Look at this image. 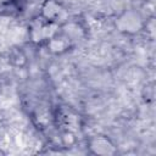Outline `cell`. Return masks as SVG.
I'll return each instance as SVG.
<instances>
[{
  "label": "cell",
  "mask_w": 156,
  "mask_h": 156,
  "mask_svg": "<svg viewBox=\"0 0 156 156\" xmlns=\"http://www.w3.org/2000/svg\"><path fill=\"white\" fill-rule=\"evenodd\" d=\"M41 17H44L48 21L58 23L60 20H62L66 16V11L63 10V7L56 2L55 0H46L43 4L41 7Z\"/></svg>",
  "instance_id": "cell-3"
},
{
  "label": "cell",
  "mask_w": 156,
  "mask_h": 156,
  "mask_svg": "<svg viewBox=\"0 0 156 156\" xmlns=\"http://www.w3.org/2000/svg\"><path fill=\"white\" fill-rule=\"evenodd\" d=\"M91 151L96 155H113L116 152V147L111 143V140L104 135H96L89 143Z\"/></svg>",
  "instance_id": "cell-5"
},
{
  "label": "cell",
  "mask_w": 156,
  "mask_h": 156,
  "mask_svg": "<svg viewBox=\"0 0 156 156\" xmlns=\"http://www.w3.org/2000/svg\"><path fill=\"white\" fill-rule=\"evenodd\" d=\"M117 26H118L119 30H122V32L135 33V32H138L141 28L143 23H141V20H140L138 13L129 11V12L123 13L117 20Z\"/></svg>",
  "instance_id": "cell-2"
},
{
  "label": "cell",
  "mask_w": 156,
  "mask_h": 156,
  "mask_svg": "<svg viewBox=\"0 0 156 156\" xmlns=\"http://www.w3.org/2000/svg\"><path fill=\"white\" fill-rule=\"evenodd\" d=\"M72 41L73 40L67 34H65L62 30L61 32L58 30L46 43H48V48L50 49L51 52H54V54H62V52L68 50V48L71 46Z\"/></svg>",
  "instance_id": "cell-4"
},
{
  "label": "cell",
  "mask_w": 156,
  "mask_h": 156,
  "mask_svg": "<svg viewBox=\"0 0 156 156\" xmlns=\"http://www.w3.org/2000/svg\"><path fill=\"white\" fill-rule=\"evenodd\" d=\"M58 28H60L58 23L48 21L40 16L30 23L29 34L33 41L43 43V41H48L52 35H55L58 32Z\"/></svg>",
  "instance_id": "cell-1"
}]
</instances>
